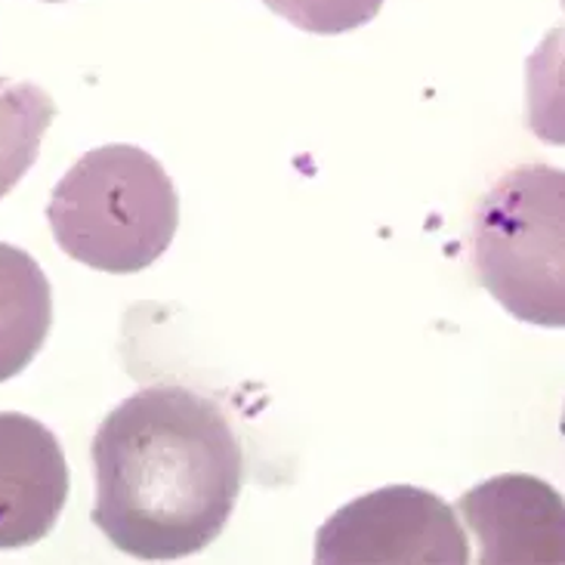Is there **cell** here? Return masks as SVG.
<instances>
[{
    "label": "cell",
    "instance_id": "obj_1",
    "mask_svg": "<svg viewBox=\"0 0 565 565\" xmlns=\"http://www.w3.org/2000/svg\"><path fill=\"white\" fill-rule=\"evenodd\" d=\"M93 525L124 556L173 563L211 547L245 482L223 408L180 383L146 386L106 414L90 445Z\"/></svg>",
    "mask_w": 565,
    "mask_h": 565
},
{
    "label": "cell",
    "instance_id": "obj_2",
    "mask_svg": "<svg viewBox=\"0 0 565 565\" xmlns=\"http://www.w3.org/2000/svg\"><path fill=\"white\" fill-rule=\"evenodd\" d=\"M46 223L72 260L111 276H134L161 260L173 242L180 195L158 158L111 142L81 154L56 183Z\"/></svg>",
    "mask_w": 565,
    "mask_h": 565
},
{
    "label": "cell",
    "instance_id": "obj_3",
    "mask_svg": "<svg viewBox=\"0 0 565 565\" xmlns=\"http://www.w3.org/2000/svg\"><path fill=\"white\" fill-rule=\"evenodd\" d=\"M482 288L529 324H565V173L520 164L482 199L473 220Z\"/></svg>",
    "mask_w": 565,
    "mask_h": 565
},
{
    "label": "cell",
    "instance_id": "obj_4",
    "mask_svg": "<svg viewBox=\"0 0 565 565\" xmlns=\"http://www.w3.org/2000/svg\"><path fill=\"white\" fill-rule=\"evenodd\" d=\"M319 565H467L455 507L417 486H390L340 507L316 535Z\"/></svg>",
    "mask_w": 565,
    "mask_h": 565
},
{
    "label": "cell",
    "instance_id": "obj_5",
    "mask_svg": "<svg viewBox=\"0 0 565 565\" xmlns=\"http://www.w3.org/2000/svg\"><path fill=\"white\" fill-rule=\"evenodd\" d=\"M72 489L60 439L29 414L0 412V551L44 541Z\"/></svg>",
    "mask_w": 565,
    "mask_h": 565
},
{
    "label": "cell",
    "instance_id": "obj_6",
    "mask_svg": "<svg viewBox=\"0 0 565 565\" xmlns=\"http://www.w3.org/2000/svg\"><path fill=\"white\" fill-rule=\"evenodd\" d=\"M479 537V563H563V498L535 476H494L458 501Z\"/></svg>",
    "mask_w": 565,
    "mask_h": 565
},
{
    "label": "cell",
    "instance_id": "obj_7",
    "mask_svg": "<svg viewBox=\"0 0 565 565\" xmlns=\"http://www.w3.org/2000/svg\"><path fill=\"white\" fill-rule=\"evenodd\" d=\"M53 328V288L41 263L0 242V383L13 381L44 350Z\"/></svg>",
    "mask_w": 565,
    "mask_h": 565
},
{
    "label": "cell",
    "instance_id": "obj_8",
    "mask_svg": "<svg viewBox=\"0 0 565 565\" xmlns=\"http://www.w3.org/2000/svg\"><path fill=\"white\" fill-rule=\"evenodd\" d=\"M53 118L56 103L44 87L0 77V199H7L38 161Z\"/></svg>",
    "mask_w": 565,
    "mask_h": 565
},
{
    "label": "cell",
    "instance_id": "obj_9",
    "mask_svg": "<svg viewBox=\"0 0 565 565\" xmlns=\"http://www.w3.org/2000/svg\"><path fill=\"white\" fill-rule=\"evenodd\" d=\"M294 29L309 34H343L367 25L381 13L383 0H263Z\"/></svg>",
    "mask_w": 565,
    "mask_h": 565
},
{
    "label": "cell",
    "instance_id": "obj_10",
    "mask_svg": "<svg viewBox=\"0 0 565 565\" xmlns=\"http://www.w3.org/2000/svg\"><path fill=\"white\" fill-rule=\"evenodd\" d=\"M44 3H62V0H44Z\"/></svg>",
    "mask_w": 565,
    "mask_h": 565
}]
</instances>
